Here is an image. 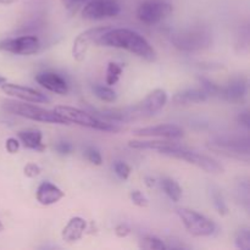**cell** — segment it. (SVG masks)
Segmentation results:
<instances>
[{
	"label": "cell",
	"mask_w": 250,
	"mask_h": 250,
	"mask_svg": "<svg viewBox=\"0 0 250 250\" xmlns=\"http://www.w3.org/2000/svg\"><path fill=\"white\" fill-rule=\"evenodd\" d=\"M97 45L124 49L143 60L153 62L156 60V51L143 36L128 28H110L95 41Z\"/></svg>",
	"instance_id": "cell-1"
},
{
	"label": "cell",
	"mask_w": 250,
	"mask_h": 250,
	"mask_svg": "<svg viewBox=\"0 0 250 250\" xmlns=\"http://www.w3.org/2000/svg\"><path fill=\"white\" fill-rule=\"evenodd\" d=\"M166 103H167V93L166 90L158 88L149 93L142 102L137 103L136 105L117 107V109H105L100 112V115L110 122L134 121V120L154 116L165 106Z\"/></svg>",
	"instance_id": "cell-2"
},
{
	"label": "cell",
	"mask_w": 250,
	"mask_h": 250,
	"mask_svg": "<svg viewBox=\"0 0 250 250\" xmlns=\"http://www.w3.org/2000/svg\"><path fill=\"white\" fill-rule=\"evenodd\" d=\"M158 151L161 155L187 161L188 164H192V165L197 166V167L202 168V170L207 171L209 173H224L225 171L224 166L219 161L215 160L214 158L205 155V154L198 153V151L190 150L187 146L172 142V139L165 141L164 146Z\"/></svg>",
	"instance_id": "cell-3"
},
{
	"label": "cell",
	"mask_w": 250,
	"mask_h": 250,
	"mask_svg": "<svg viewBox=\"0 0 250 250\" xmlns=\"http://www.w3.org/2000/svg\"><path fill=\"white\" fill-rule=\"evenodd\" d=\"M171 43L185 53H194L208 49L212 43V34L204 26H194L182 29L171 36Z\"/></svg>",
	"instance_id": "cell-4"
},
{
	"label": "cell",
	"mask_w": 250,
	"mask_h": 250,
	"mask_svg": "<svg viewBox=\"0 0 250 250\" xmlns=\"http://www.w3.org/2000/svg\"><path fill=\"white\" fill-rule=\"evenodd\" d=\"M2 109L16 116L24 117L32 121L45 122V124L55 125H70V122L62 116L55 112L54 110L44 109L37 105L27 104L26 102H15V100H6L2 103Z\"/></svg>",
	"instance_id": "cell-5"
},
{
	"label": "cell",
	"mask_w": 250,
	"mask_h": 250,
	"mask_svg": "<svg viewBox=\"0 0 250 250\" xmlns=\"http://www.w3.org/2000/svg\"><path fill=\"white\" fill-rule=\"evenodd\" d=\"M54 111L58 112L63 119L67 120L70 124L72 122V124L78 125V126L87 127V128L97 129V131L103 132H114L115 133V132L120 131V127L116 124H112L110 121H102L98 117L93 116V115L88 114L87 111H83V110L78 109V107L59 105V106H55Z\"/></svg>",
	"instance_id": "cell-6"
},
{
	"label": "cell",
	"mask_w": 250,
	"mask_h": 250,
	"mask_svg": "<svg viewBox=\"0 0 250 250\" xmlns=\"http://www.w3.org/2000/svg\"><path fill=\"white\" fill-rule=\"evenodd\" d=\"M211 150L238 160L249 161V139L248 137L221 136L216 137L208 144Z\"/></svg>",
	"instance_id": "cell-7"
},
{
	"label": "cell",
	"mask_w": 250,
	"mask_h": 250,
	"mask_svg": "<svg viewBox=\"0 0 250 250\" xmlns=\"http://www.w3.org/2000/svg\"><path fill=\"white\" fill-rule=\"evenodd\" d=\"M178 217L186 229L194 237H210L216 231V225L214 221L208 219L204 215L188 208H177L176 209Z\"/></svg>",
	"instance_id": "cell-8"
},
{
	"label": "cell",
	"mask_w": 250,
	"mask_h": 250,
	"mask_svg": "<svg viewBox=\"0 0 250 250\" xmlns=\"http://www.w3.org/2000/svg\"><path fill=\"white\" fill-rule=\"evenodd\" d=\"M121 12V5L117 0H88L82 9L83 19L90 21L111 19Z\"/></svg>",
	"instance_id": "cell-9"
},
{
	"label": "cell",
	"mask_w": 250,
	"mask_h": 250,
	"mask_svg": "<svg viewBox=\"0 0 250 250\" xmlns=\"http://www.w3.org/2000/svg\"><path fill=\"white\" fill-rule=\"evenodd\" d=\"M173 11L172 5L158 0H146L137 9V17L146 24H155L170 16Z\"/></svg>",
	"instance_id": "cell-10"
},
{
	"label": "cell",
	"mask_w": 250,
	"mask_h": 250,
	"mask_svg": "<svg viewBox=\"0 0 250 250\" xmlns=\"http://www.w3.org/2000/svg\"><path fill=\"white\" fill-rule=\"evenodd\" d=\"M41 49V41L36 36H21L0 42V50L15 55H32Z\"/></svg>",
	"instance_id": "cell-11"
},
{
	"label": "cell",
	"mask_w": 250,
	"mask_h": 250,
	"mask_svg": "<svg viewBox=\"0 0 250 250\" xmlns=\"http://www.w3.org/2000/svg\"><path fill=\"white\" fill-rule=\"evenodd\" d=\"M111 27L109 26H100V27H93V28L87 29V31L82 32L76 37L73 41L72 45V56L76 61H83L84 60L85 55L88 53L90 44L95 43L98 38L103 36L106 31Z\"/></svg>",
	"instance_id": "cell-12"
},
{
	"label": "cell",
	"mask_w": 250,
	"mask_h": 250,
	"mask_svg": "<svg viewBox=\"0 0 250 250\" xmlns=\"http://www.w3.org/2000/svg\"><path fill=\"white\" fill-rule=\"evenodd\" d=\"M1 90L5 94L14 97L16 99L22 100L26 103H32V104H45L50 103V99L43 94L39 90L33 89V88L24 87V85L15 84V83H2Z\"/></svg>",
	"instance_id": "cell-13"
},
{
	"label": "cell",
	"mask_w": 250,
	"mask_h": 250,
	"mask_svg": "<svg viewBox=\"0 0 250 250\" xmlns=\"http://www.w3.org/2000/svg\"><path fill=\"white\" fill-rule=\"evenodd\" d=\"M134 136L138 137H159V138H166V139H181L185 136V132L177 125L172 124H165V125H158V126H148V127H141V128H136L132 131Z\"/></svg>",
	"instance_id": "cell-14"
},
{
	"label": "cell",
	"mask_w": 250,
	"mask_h": 250,
	"mask_svg": "<svg viewBox=\"0 0 250 250\" xmlns=\"http://www.w3.org/2000/svg\"><path fill=\"white\" fill-rule=\"evenodd\" d=\"M248 93V82L243 76L233 77L225 87H221L220 97L229 103H239Z\"/></svg>",
	"instance_id": "cell-15"
},
{
	"label": "cell",
	"mask_w": 250,
	"mask_h": 250,
	"mask_svg": "<svg viewBox=\"0 0 250 250\" xmlns=\"http://www.w3.org/2000/svg\"><path fill=\"white\" fill-rule=\"evenodd\" d=\"M36 81L46 90L55 93V94L65 95L68 93L67 82L59 73L50 72V71L41 72L36 76Z\"/></svg>",
	"instance_id": "cell-16"
},
{
	"label": "cell",
	"mask_w": 250,
	"mask_h": 250,
	"mask_svg": "<svg viewBox=\"0 0 250 250\" xmlns=\"http://www.w3.org/2000/svg\"><path fill=\"white\" fill-rule=\"evenodd\" d=\"M63 197H65V193L58 186L53 185L51 182H42L38 186V189H37L36 193V198L38 203L44 205V207L56 204Z\"/></svg>",
	"instance_id": "cell-17"
},
{
	"label": "cell",
	"mask_w": 250,
	"mask_h": 250,
	"mask_svg": "<svg viewBox=\"0 0 250 250\" xmlns=\"http://www.w3.org/2000/svg\"><path fill=\"white\" fill-rule=\"evenodd\" d=\"M87 229V221L81 216L71 217L67 225L63 227L61 232V237L66 243H75L82 239L84 232Z\"/></svg>",
	"instance_id": "cell-18"
},
{
	"label": "cell",
	"mask_w": 250,
	"mask_h": 250,
	"mask_svg": "<svg viewBox=\"0 0 250 250\" xmlns=\"http://www.w3.org/2000/svg\"><path fill=\"white\" fill-rule=\"evenodd\" d=\"M209 99V95L204 92L203 88H188L181 90L173 95V103L178 105L195 104V103H204Z\"/></svg>",
	"instance_id": "cell-19"
},
{
	"label": "cell",
	"mask_w": 250,
	"mask_h": 250,
	"mask_svg": "<svg viewBox=\"0 0 250 250\" xmlns=\"http://www.w3.org/2000/svg\"><path fill=\"white\" fill-rule=\"evenodd\" d=\"M17 137L26 148L37 151L45 150V146L43 144V134L38 129H23L17 133Z\"/></svg>",
	"instance_id": "cell-20"
},
{
	"label": "cell",
	"mask_w": 250,
	"mask_h": 250,
	"mask_svg": "<svg viewBox=\"0 0 250 250\" xmlns=\"http://www.w3.org/2000/svg\"><path fill=\"white\" fill-rule=\"evenodd\" d=\"M161 187H163L165 194L172 202H180L181 198H182V188L175 180H172V178H164L161 181Z\"/></svg>",
	"instance_id": "cell-21"
},
{
	"label": "cell",
	"mask_w": 250,
	"mask_h": 250,
	"mask_svg": "<svg viewBox=\"0 0 250 250\" xmlns=\"http://www.w3.org/2000/svg\"><path fill=\"white\" fill-rule=\"evenodd\" d=\"M210 197H211L214 208L221 216H225V215L229 214V208H227V204L225 202V198L222 195L221 190L217 189L216 187H211V189H210Z\"/></svg>",
	"instance_id": "cell-22"
},
{
	"label": "cell",
	"mask_w": 250,
	"mask_h": 250,
	"mask_svg": "<svg viewBox=\"0 0 250 250\" xmlns=\"http://www.w3.org/2000/svg\"><path fill=\"white\" fill-rule=\"evenodd\" d=\"M93 92H94L95 97H97L98 99H100L102 102L105 103H114L117 98L115 90L111 89L109 85L97 84L93 87Z\"/></svg>",
	"instance_id": "cell-23"
},
{
	"label": "cell",
	"mask_w": 250,
	"mask_h": 250,
	"mask_svg": "<svg viewBox=\"0 0 250 250\" xmlns=\"http://www.w3.org/2000/svg\"><path fill=\"white\" fill-rule=\"evenodd\" d=\"M234 246L241 250L250 249V229L247 226L241 227L234 236Z\"/></svg>",
	"instance_id": "cell-24"
},
{
	"label": "cell",
	"mask_w": 250,
	"mask_h": 250,
	"mask_svg": "<svg viewBox=\"0 0 250 250\" xmlns=\"http://www.w3.org/2000/svg\"><path fill=\"white\" fill-rule=\"evenodd\" d=\"M122 75V66L116 62H109L106 68V76H105V82L109 87L115 85L120 81V77Z\"/></svg>",
	"instance_id": "cell-25"
},
{
	"label": "cell",
	"mask_w": 250,
	"mask_h": 250,
	"mask_svg": "<svg viewBox=\"0 0 250 250\" xmlns=\"http://www.w3.org/2000/svg\"><path fill=\"white\" fill-rule=\"evenodd\" d=\"M139 247L142 249L146 250H166L168 249V247L166 246L165 242L161 241L160 238L154 236H146L144 238L141 239V243H139Z\"/></svg>",
	"instance_id": "cell-26"
},
{
	"label": "cell",
	"mask_w": 250,
	"mask_h": 250,
	"mask_svg": "<svg viewBox=\"0 0 250 250\" xmlns=\"http://www.w3.org/2000/svg\"><path fill=\"white\" fill-rule=\"evenodd\" d=\"M199 82L200 88H203L204 92L209 97H220V92H221V87L220 85L215 84L214 82H211V81L205 77H199Z\"/></svg>",
	"instance_id": "cell-27"
},
{
	"label": "cell",
	"mask_w": 250,
	"mask_h": 250,
	"mask_svg": "<svg viewBox=\"0 0 250 250\" xmlns=\"http://www.w3.org/2000/svg\"><path fill=\"white\" fill-rule=\"evenodd\" d=\"M114 171L117 177L122 181L128 180L129 175H131V167L124 161H115Z\"/></svg>",
	"instance_id": "cell-28"
},
{
	"label": "cell",
	"mask_w": 250,
	"mask_h": 250,
	"mask_svg": "<svg viewBox=\"0 0 250 250\" xmlns=\"http://www.w3.org/2000/svg\"><path fill=\"white\" fill-rule=\"evenodd\" d=\"M84 156L89 163H92L93 165H97L100 166L103 164V158H102V154L98 149L93 148V146H87L84 149Z\"/></svg>",
	"instance_id": "cell-29"
},
{
	"label": "cell",
	"mask_w": 250,
	"mask_h": 250,
	"mask_svg": "<svg viewBox=\"0 0 250 250\" xmlns=\"http://www.w3.org/2000/svg\"><path fill=\"white\" fill-rule=\"evenodd\" d=\"M129 197H131L132 203H133L134 205H137V207L146 208L149 205V200L146 199V195L142 192H139V190H133V192H131V195H129Z\"/></svg>",
	"instance_id": "cell-30"
},
{
	"label": "cell",
	"mask_w": 250,
	"mask_h": 250,
	"mask_svg": "<svg viewBox=\"0 0 250 250\" xmlns=\"http://www.w3.org/2000/svg\"><path fill=\"white\" fill-rule=\"evenodd\" d=\"M238 194L241 197V202L244 203L246 205V209L248 210V205H249V185L247 181L244 182H241L238 187Z\"/></svg>",
	"instance_id": "cell-31"
},
{
	"label": "cell",
	"mask_w": 250,
	"mask_h": 250,
	"mask_svg": "<svg viewBox=\"0 0 250 250\" xmlns=\"http://www.w3.org/2000/svg\"><path fill=\"white\" fill-rule=\"evenodd\" d=\"M23 173L28 178H36L37 176L41 175V167L34 163H28L23 167Z\"/></svg>",
	"instance_id": "cell-32"
},
{
	"label": "cell",
	"mask_w": 250,
	"mask_h": 250,
	"mask_svg": "<svg viewBox=\"0 0 250 250\" xmlns=\"http://www.w3.org/2000/svg\"><path fill=\"white\" fill-rule=\"evenodd\" d=\"M56 151H58L60 155H70L73 150V146L70 143V142H59L55 146Z\"/></svg>",
	"instance_id": "cell-33"
},
{
	"label": "cell",
	"mask_w": 250,
	"mask_h": 250,
	"mask_svg": "<svg viewBox=\"0 0 250 250\" xmlns=\"http://www.w3.org/2000/svg\"><path fill=\"white\" fill-rule=\"evenodd\" d=\"M88 0H62L63 6L67 10H71V11H77L83 4H85Z\"/></svg>",
	"instance_id": "cell-34"
},
{
	"label": "cell",
	"mask_w": 250,
	"mask_h": 250,
	"mask_svg": "<svg viewBox=\"0 0 250 250\" xmlns=\"http://www.w3.org/2000/svg\"><path fill=\"white\" fill-rule=\"evenodd\" d=\"M131 233V227L126 224H120L115 227V234L119 238H126L128 234Z\"/></svg>",
	"instance_id": "cell-35"
},
{
	"label": "cell",
	"mask_w": 250,
	"mask_h": 250,
	"mask_svg": "<svg viewBox=\"0 0 250 250\" xmlns=\"http://www.w3.org/2000/svg\"><path fill=\"white\" fill-rule=\"evenodd\" d=\"M5 148H6L7 153L16 154L20 149V142L16 138H7L6 143H5Z\"/></svg>",
	"instance_id": "cell-36"
},
{
	"label": "cell",
	"mask_w": 250,
	"mask_h": 250,
	"mask_svg": "<svg viewBox=\"0 0 250 250\" xmlns=\"http://www.w3.org/2000/svg\"><path fill=\"white\" fill-rule=\"evenodd\" d=\"M237 120H238L239 125L241 126H243L244 128L249 129L250 127V117H249V111L248 110H246V111H242L239 112L238 117H237Z\"/></svg>",
	"instance_id": "cell-37"
},
{
	"label": "cell",
	"mask_w": 250,
	"mask_h": 250,
	"mask_svg": "<svg viewBox=\"0 0 250 250\" xmlns=\"http://www.w3.org/2000/svg\"><path fill=\"white\" fill-rule=\"evenodd\" d=\"M144 181H146V187H149V188H153L154 186H155V180H154L153 177H146V178H144Z\"/></svg>",
	"instance_id": "cell-38"
},
{
	"label": "cell",
	"mask_w": 250,
	"mask_h": 250,
	"mask_svg": "<svg viewBox=\"0 0 250 250\" xmlns=\"http://www.w3.org/2000/svg\"><path fill=\"white\" fill-rule=\"evenodd\" d=\"M17 1V0H0V4H4V5H9L12 4V2Z\"/></svg>",
	"instance_id": "cell-39"
},
{
	"label": "cell",
	"mask_w": 250,
	"mask_h": 250,
	"mask_svg": "<svg viewBox=\"0 0 250 250\" xmlns=\"http://www.w3.org/2000/svg\"><path fill=\"white\" fill-rule=\"evenodd\" d=\"M5 82H6V78L2 77V76H0V85H1L2 83H5Z\"/></svg>",
	"instance_id": "cell-40"
},
{
	"label": "cell",
	"mask_w": 250,
	"mask_h": 250,
	"mask_svg": "<svg viewBox=\"0 0 250 250\" xmlns=\"http://www.w3.org/2000/svg\"><path fill=\"white\" fill-rule=\"evenodd\" d=\"M4 231V225H2V222L0 221V232Z\"/></svg>",
	"instance_id": "cell-41"
}]
</instances>
